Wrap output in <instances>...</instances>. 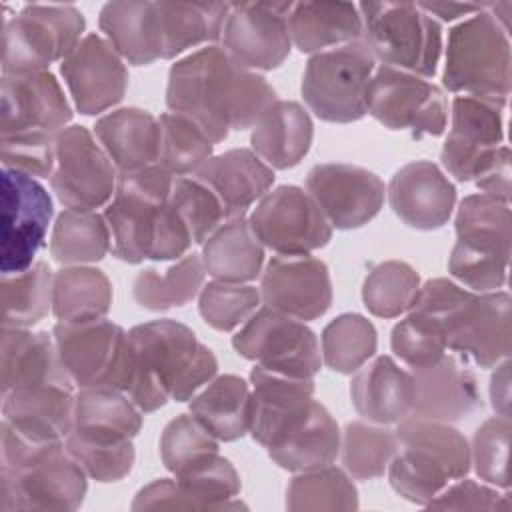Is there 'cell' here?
<instances>
[{
    "instance_id": "cell-35",
    "label": "cell",
    "mask_w": 512,
    "mask_h": 512,
    "mask_svg": "<svg viewBox=\"0 0 512 512\" xmlns=\"http://www.w3.org/2000/svg\"><path fill=\"white\" fill-rule=\"evenodd\" d=\"M206 274L220 282L248 284L262 274L264 246L254 234L248 216L226 218L202 244Z\"/></svg>"
},
{
    "instance_id": "cell-57",
    "label": "cell",
    "mask_w": 512,
    "mask_h": 512,
    "mask_svg": "<svg viewBox=\"0 0 512 512\" xmlns=\"http://www.w3.org/2000/svg\"><path fill=\"white\" fill-rule=\"evenodd\" d=\"M0 160L2 168H12L32 178H50L56 160V136H0Z\"/></svg>"
},
{
    "instance_id": "cell-40",
    "label": "cell",
    "mask_w": 512,
    "mask_h": 512,
    "mask_svg": "<svg viewBox=\"0 0 512 512\" xmlns=\"http://www.w3.org/2000/svg\"><path fill=\"white\" fill-rule=\"evenodd\" d=\"M142 410L120 390L114 388H80L74 404V432L132 440L142 428Z\"/></svg>"
},
{
    "instance_id": "cell-44",
    "label": "cell",
    "mask_w": 512,
    "mask_h": 512,
    "mask_svg": "<svg viewBox=\"0 0 512 512\" xmlns=\"http://www.w3.org/2000/svg\"><path fill=\"white\" fill-rule=\"evenodd\" d=\"M2 326L32 328L52 312L54 272L36 260L28 270L2 274Z\"/></svg>"
},
{
    "instance_id": "cell-59",
    "label": "cell",
    "mask_w": 512,
    "mask_h": 512,
    "mask_svg": "<svg viewBox=\"0 0 512 512\" xmlns=\"http://www.w3.org/2000/svg\"><path fill=\"white\" fill-rule=\"evenodd\" d=\"M482 194L500 198L510 202L512 192V170H510V148L506 144L500 146L492 164L474 180Z\"/></svg>"
},
{
    "instance_id": "cell-15",
    "label": "cell",
    "mask_w": 512,
    "mask_h": 512,
    "mask_svg": "<svg viewBox=\"0 0 512 512\" xmlns=\"http://www.w3.org/2000/svg\"><path fill=\"white\" fill-rule=\"evenodd\" d=\"M248 222L262 246L280 256L312 254L332 240V226L314 198L294 184L268 190Z\"/></svg>"
},
{
    "instance_id": "cell-6",
    "label": "cell",
    "mask_w": 512,
    "mask_h": 512,
    "mask_svg": "<svg viewBox=\"0 0 512 512\" xmlns=\"http://www.w3.org/2000/svg\"><path fill=\"white\" fill-rule=\"evenodd\" d=\"M510 32L480 10L448 32L442 86L506 106L510 96Z\"/></svg>"
},
{
    "instance_id": "cell-36",
    "label": "cell",
    "mask_w": 512,
    "mask_h": 512,
    "mask_svg": "<svg viewBox=\"0 0 512 512\" xmlns=\"http://www.w3.org/2000/svg\"><path fill=\"white\" fill-rule=\"evenodd\" d=\"M252 388L236 374L214 376L190 400V414L220 442H234L250 430Z\"/></svg>"
},
{
    "instance_id": "cell-46",
    "label": "cell",
    "mask_w": 512,
    "mask_h": 512,
    "mask_svg": "<svg viewBox=\"0 0 512 512\" xmlns=\"http://www.w3.org/2000/svg\"><path fill=\"white\" fill-rule=\"evenodd\" d=\"M284 504L292 512L356 510L360 506L352 476L332 464L296 472L286 488Z\"/></svg>"
},
{
    "instance_id": "cell-19",
    "label": "cell",
    "mask_w": 512,
    "mask_h": 512,
    "mask_svg": "<svg viewBox=\"0 0 512 512\" xmlns=\"http://www.w3.org/2000/svg\"><path fill=\"white\" fill-rule=\"evenodd\" d=\"M242 482L234 464L216 454L208 462L174 478H160L140 488L132 510H240L236 496Z\"/></svg>"
},
{
    "instance_id": "cell-47",
    "label": "cell",
    "mask_w": 512,
    "mask_h": 512,
    "mask_svg": "<svg viewBox=\"0 0 512 512\" xmlns=\"http://www.w3.org/2000/svg\"><path fill=\"white\" fill-rule=\"evenodd\" d=\"M160 122V152L158 164L176 176H192L214 156V142L188 116L178 112H164Z\"/></svg>"
},
{
    "instance_id": "cell-39",
    "label": "cell",
    "mask_w": 512,
    "mask_h": 512,
    "mask_svg": "<svg viewBox=\"0 0 512 512\" xmlns=\"http://www.w3.org/2000/svg\"><path fill=\"white\" fill-rule=\"evenodd\" d=\"M456 242L476 252L510 260L512 214L510 202L488 194H468L454 218Z\"/></svg>"
},
{
    "instance_id": "cell-23",
    "label": "cell",
    "mask_w": 512,
    "mask_h": 512,
    "mask_svg": "<svg viewBox=\"0 0 512 512\" xmlns=\"http://www.w3.org/2000/svg\"><path fill=\"white\" fill-rule=\"evenodd\" d=\"M260 298L264 306L296 320H316L332 304L330 270L324 260L310 254H276L262 270Z\"/></svg>"
},
{
    "instance_id": "cell-13",
    "label": "cell",
    "mask_w": 512,
    "mask_h": 512,
    "mask_svg": "<svg viewBox=\"0 0 512 512\" xmlns=\"http://www.w3.org/2000/svg\"><path fill=\"white\" fill-rule=\"evenodd\" d=\"M232 346L256 366L298 378H314L324 364L316 332L268 306H260L240 326Z\"/></svg>"
},
{
    "instance_id": "cell-37",
    "label": "cell",
    "mask_w": 512,
    "mask_h": 512,
    "mask_svg": "<svg viewBox=\"0 0 512 512\" xmlns=\"http://www.w3.org/2000/svg\"><path fill=\"white\" fill-rule=\"evenodd\" d=\"M340 440L338 422L324 404L314 400L304 422L276 446L268 448V456L282 470L296 474L332 464L340 454Z\"/></svg>"
},
{
    "instance_id": "cell-22",
    "label": "cell",
    "mask_w": 512,
    "mask_h": 512,
    "mask_svg": "<svg viewBox=\"0 0 512 512\" xmlns=\"http://www.w3.org/2000/svg\"><path fill=\"white\" fill-rule=\"evenodd\" d=\"M60 74L74 108L84 116L102 114L122 102L130 78L124 58L96 32L86 34L60 62Z\"/></svg>"
},
{
    "instance_id": "cell-30",
    "label": "cell",
    "mask_w": 512,
    "mask_h": 512,
    "mask_svg": "<svg viewBox=\"0 0 512 512\" xmlns=\"http://www.w3.org/2000/svg\"><path fill=\"white\" fill-rule=\"evenodd\" d=\"M76 388L38 386L2 394V420L36 442L66 440L74 428Z\"/></svg>"
},
{
    "instance_id": "cell-20",
    "label": "cell",
    "mask_w": 512,
    "mask_h": 512,
    "mask_svg": "<svg viewBox=\"0 0 512 512\" xmlns=\"http://www.w3.org/2000/svg\"><path fill=\"white\" fill-rule=\"evenodd\" d=\"M306 192L336 230L362 228L380 212L386 198V186L378 174L346 162L312 166Z\"/></svg>"
},
{
    "instance_id": "cell-25",
    "label": "cell",
    "mask_w": 512,
    "mask_h": 512,
    "mask_svg": "<svg viewBox=\"0 0 512 512\" xmlns=\"http://www.w3.org/2000/svg\"><path fill=\"white\" fill-rule=\"evenodd\" d=\"M386 194L392 212L406 226L424 232L446 226L456 204V186L430 160H414L396 170Z\"/></svg>"
},
{
    "instance_id": "cell-48",
    "label": "cell",
    "mask_w": 512,
    "mask_h": 512,
    "mask_svg": "<svg viewBox=\"0 0 512 512\" xmlns=\"http://www.w3.org/2000/svg\"><path fill=\"white\" fill-rule=\"evenodd\" d=\"M344 470L356 480L384 476L396 452V434L384 424L354 420L346 424L340 440Z\"/></svg>"
},
{
    "instance_id": "cell-29",
    "label": "cell",
    "mask_w": 512,
    "mask_h": 512,
    "mask_svg": "<svg viewBox=\"0 0 512 512\" xmlns=\"http://www.w3.org/2000/svg\"><path fill=\"white\" fill-rule=\"evenodd\" d=\"M354 410L374 424H398L412 414L414 376L392 356H376L366 362L350 382Z\"/></svg>"
},
{
    "instance_id": "cell-51",
    "label": "cell",
    "mask_w": 512,
    "mask_h": 512,
    "mask_svg": "<svg viewBox=\"0 0 512 512\" xmlns=\"http://www.w3.org/2000/svg\"><path fill=\"white\" fill-rule=\"evenodd\" d=\"M66 450L82 466L88 478L108 484L126 478L136 462L132 440L96 438L80 432H70L64 440Z\"/></svg>"
},
{
    "instance_id": "cell-32",
    "label": "cell",
    "mask_w": 512,
    "mask_h": 512,
    "mask_svg": "<svg viewBox=\"0 0 512 512\" xmlns=\"http://www.w3.org/2000/svg\"><path fill=\"white\" fill-rule=\"evenodd\" d=\"M94 136L120 172L158 164L160 122L148 110L126 106L100 116Z\"/></svg>"
},
{
    "instance_id": "cell-14",
    "label": "cell",
    "mask_w": 512,
    "mask_h": 512,
    "mask_svg": "<svg viewBox=\"0 0 512 512\" xmlns=\"http://www.w3.org/2000/svg\"><path fill=\"white\" fill-rule=\"evenodd\" d=\"M48 180L64 208L96 210L112 200L118 170L94 132L72 124L56 134V160Z\"/></svg>"
},
{
    "instance_id": "cell-12",
    "label": "cell",
    "mask_w": 512,
    "mask_h": 512,
    "mask_svg": "<svg viewBox=\"0 0 512 512\" xmlns=\"http://www.w3.org/2000/svg\"><path fill=\"white\" fill-rule=\"evenodd\" d=\"M366 114L390 130H408L414 138L442 136L448 100L428 78L380 64L366 88Z\"/></svg>"
},
{
    "instance_id": "cell-21",
    "label": "cell",
    "mask_w": 512,
    "mask_h": 512,
    "mask_svg": "<svg viewBox=\"0 0 512 512\" xmlns=\"http://www.w3.org/2000/svg\"><path fill=\"white\" fill-rule=\"evenodd\" d=\"M72 120V106L50 70L2 74L0 136H56Z\"/></svg>"
},
{
    "instance_id": "cell-1",
    "label": "cell",
    "mask_w": 512,
    "mask_h": 512,
    "mask_svg": "<svg viewBox=\"0 0 512 512\" xmlns=\"http://www.w3.org/2000/svg\"><path fill=\"white\" fill-rule=\"evenodd\" d=\"M274 100L266 78L240 66L218 44L176 60L168 70V110L192 118L214 144L252 128Z\"/></svg>"
},
{
    "instance_id": "cell-38",
    "label": "cell",
    "mask_w": 512,
    "mask_h": 512,
    "mask_svg": "<svg viewBox=\"0 0 512 512\" xmlns=\"http://www.w3.org/2000/svg\"><path fill=\"white\" fill-rule=\"evenodd\" d=\"M228 10L226 2H158L162 60H172L200 44H216Z\"/></svg>"
},
{
    "instance_id": "cell-3",
    "label": "cell",
    "mask_w": 512,
    "mask_h": 512,
    "mask_svg": "<svg viewBox=\"0 0 512 512\" xmlns=\"http://www.w3.org/2000/svg\"><path fill=\"white\" fill-rule=\"evenodd\" d=\"M88 474L64 440L36 442L0 424V510L72 512L86 498Z\"/></svg>"
},
{
    "instance_id": "cell-41",
    "label": "cell",
    "mask_w": 512,
    "mask_h": 512,
    "mask_svg": "<svg viewBox=\"0 0 512 512\" xmlns=\"http://www.w3.org/2000/svg\"><path fill=\"white\" fill-rule=\"evenodd\" d=\"M112 306V282L94 266H64L54 272L52 314L58 322L106 318Z\"/></svg>"
},
{
    "instance_id": "cell-56",
    "label": "cell",
    "mask_w": 512,
    "mask_h": 512,
    "mask_svg": "<svg viewBox=\"0 0 512 512\" xmlns=\"http://www.w3.org/2000/svg\"><path fill=\"white\" fill-rule=\"evenodd\" d=\"M508 264L510 260L488 256L456 242L448 258V272L472 292H494L506 286Z\"/></svg>"
},
{
    "instance_id": "cell-53",
    "label": "cell",
    "mask_w": 512,
    "mask_h": 512,
    "mask_svg": "<svg viewBox=\"0 0 512 512\" xmlns=\"http://www.w3.org/2000/svg\"><path fill=\"white\" fill-rule=\"evenodd\" d=\"M390 346L394 356L410 370L434 364L448 352L442 324L418 310H408L406 318L394 324Z\"/></svg>"
},
{
    "instance_id": "cell-8",
    "label": "cell",
    "mask_w": 512,
    "mask_h": 512,
    "mask_svg": "<svg viewBox=\"0 0 512 512\" xmlns=\"http://www.w3.org/2000/svg\"><path fill=\"white\" fill-rule=\"evenodd\" d=\"M374 70L376 60L362 40L312 54L300 84L304 104L324 122H356L366 116V88Z\"/></svg>"
},
{
    "instance_id": "cell-17",
    "label": "cell",
    "mask_w": 512,
    "mask_h": 512,
    "mask_svg": "<svg viewBox=\"0 0 512 512\" xmlns=\"http://www.w3.org/2000/svg\"><path fill=\"white\" fill-rule=\"evenodd\" d=\"M504 106L476 96H454L450 130L440 150L444 170L458 182H474L504 144Z\"/></svg>"
},
{
    "instance_id": "cell-27",
    "label": "cell",
    "mask_w": 512,
    "mask_h": 512,
    "mask_svg": "<svg viewBox=\"0 0 512 512\" xmlns=\"http://www.w3.org/2000/svg\"><path fill=\"white\" fill-rule=\"evenodd\" d=\"M2 394L38 386H74L54 342L46 330L2 326L0 338Z\"/></svg>"
},
{
    "instance_id": "cell-5",
    "label": "cell",
    "mask_w": 512,
    "mask_h": 512,
    "mask_svg": "<svg viewBox=\"0 0 512 512\" xmlns=\"http://www.w3.org/2000/svg\"><path fill=\"white\" fill-rule=\"evenodd\" d=\"M396 452L388 464L390 486L408 502L426 506L470 468V444L450 422L406 416L396 424Z\"/></svg>"
},
{
    "instance_id": "cell-2",
    "label": "cell",
    "mask_w": 512,
    "mask_h": 512,
    "mask_svg": "<svg viewBox=\"0 0 512 512\" xmlns=\"http://www.w3.org/2000/svg\"><path fill=\"white\" fill-rule=\"evenodd\" d=\"M134 370L126 396L144 412H156L168 400L188 402L218 372L216 354L186 324L160 318L128 330Z\"/></svg>"
},
{
    "instance_id": "cell-24",
    "label": "cell",
    "mask_w": 512,
    "mask_h": 512,
    "mask_svg": "<svg viewBox=\"0 0 512 512\" xmlns=\"http://www.w3.org/2000/svg\"><path fill=\"white\" fill-rule=\"evenodd\" d=\"M250 434L266 450L284 440L308 416L314 378H298L254 366L250 372Z\"/></svg>"
},
{
    "instance_id": "cell-4",
    "label": "cell",
    "mask_w": 512,
    "mask_h": 512,
    "mask_svg": "<svg viewBox=\"0 0 512 512\" xmlns=\"http://www.w3.org/2000/svg\"><path fill=\"white\" fill-rule=\"evenodd\" d=\"M410 310L436 318L446 334L448 352L494 368L512 352V298L506 290L472 292L448 278H430Z\"/></svg>"
},
{
    "instance_id": "cell-7",
    "label": "cell",
    "mask_w": 512,
    "mask_h": 512,
    "mask_svg": "<svg viewBox=\"0 0 512 512\" xmlns=\"http://www.w3.org/2000/svg\"><path fill=\"white\" fill-rule=\"evenodd\" d=\"M362 42L374 60L422 78L436 74L442 26L412 2H360Z\"/></svg>"
},
{
    "instance_id": "cell-58",
    "label": "cell",
    "mask_w": 512,
    "mask_h": 512,
    "mask_svg": "<svg viewBox=\"0 0 512 512\" xmlns=\"http://www.w3.org/2000/svg\"><path fill=\"white\" fill-rule=\"evenodd\" d=\"M426 508L432 510H488V512H510V492H498L496 486L476 482L472 478H458L440 490Z\"/></svg>"
},
{
    "instance_id": "cell-33",
    "label": "cell",
    "mask_w": 512,
    "mask_h": 512,
    "mask_svg": "<svg viewBox=\"0 0 512 512\" xmlns=\"http://www.w3.org/2000/svg\"><path fill=\"white\" fill-rule=\"evenodd\" d=\"M98 26L124 62L148 66L162 60L158 2H108L100 10Z\"/></svg>"
},
{
    "instance_id": "cell-26",
    "label": "cell",
    "mask_w": 512,
    "mask_h": 512,
    "mask_svg": "<svg viewBox=\"0 0 512 512\" xmlns=\"http://www.w3.org/2000/svg\"><path fill=\"white\" fill-rule=\"evenodd\" d=\"M410 372L414 376L412 416L456 422L482 406L476 374L458 354L446 352L434 364Z\"/></svg>"
},
{
    "instance_id": "cell-52",
    "label": "cell",
    "mask_w": 512,
    "mask_h": 512,
    "mask_svg": "<svg viewBox=\"0 0 512 512\" xmlns=\"http://www.w3.org/2000/svg\"><path fill=\"white\" fill-rule=\"evenodd\" d=\"M260 302L256 286L212 280L198 294V312L210 328L230 332L242 326L260 308Z\"/></svg>"
},
{
    "instance_id": "cell-9",
    "label": "cell",
    "mask_w": 512,
    "mask_h": 512,
    "mask_svg": "<svg viewBox=\"0 0 512 512\" xmlns=\"http://www.w3.org/2000/svg\"><path fill=\"white\" fill-rule=\"evenodd\" d=\"M84 30V14L72 4H26L4 18L2 74L48 70L80 44Z\"/></svg>"
},
{
    "instance_id": "cell-55",
    "label": "cell",
    "mask_w": 512,
    "mask_h": 512,
    "mask_svg": "<svg viewBox=\"0 0 512 512\" xmlns=\"http://www.w3.org/2000/svg\"><path fill=\"white\" fill-rule=\"evenodd\" d=\"M512 422L510 416H492L484 420L472 438L470 462L478 478L496 488L508 490V448Z\"/></svg>"
},
{
    "instance_id": "cell-42",
    "label": "cell",
    "mask_w": 512,
    "mask_h": 512,
    "mask_svg": "<svg viewBox=\"0 0 512 512\" xmlns=\"http://www.w3.org/2000/svg\"><path fill=\"white\" fill-rule=\"evenodd\" d=\"M112 238L104 214L96 210H62L50 234V256L62 266H86L100 262L110 250Z\"/></svg>"
},
{
    "instance_id": "cell-11",
    "label": "cell",
    "mask_w": 512,
    "mask_h": 512,
    "mask_svg": "<svg viewBox=\"0 0 512 512\" xmlns=\"http://www.w3.org/2000/svg\"><path fill=\"white\" fill-rule=\"evenodd\" d=\"M172 182L174 176L160 164L118 174L116 192L104 208L112 256L128 264L148 258L156 218L170 198Z\"/></svg>"
},
{
    "instance_id": "cell-61",
    "label": "cell",
    "mask_w": 512,
    "mask_h": 512,
    "mask_svg": "<svg viewBox=\"0 0 512 512\" xmlns=\"http://www.w3.org/2000/svg\"><path fill=\"white\" fill-rule=\"evenodd\" d=\"M418 6L430 14L432 18L438 16L444 22H452L456 18L462 16H470L476 14L480 10H484L488 4H456V2H418Z\"/></svg>"
},
{
    "instance_id": "cell-28",
    "label": "cell",
    "mask_w": 512,
    "mask_h": 512,
    "mask_svg": "<svg viewBox=\"0 0 512 512\" xmlns=\"http://www.w3.org/2000/svg\"><path fill=\"white\" fill-rule=\"evenodd\" d=\"M192 176L210 188L226 218L246 214L272 188L276 178L274 170L252 148H232L214 154Z\"/></svg>"
},
{
    "instance_id": "cell-60",
    "label": "cell",
    "mask_w": 512,
    "mask_h": 512,
    "mask_svg": "<svg viewBox=\"0 0 512 512\" xmlns=\"http://www.w3.org/2000/svg\"><path fill=\"white\" fill-rule=\"evenodd\" d=\"M494 368L490 376V404L496 414L510 416V358Z\"/></svg>"
},
{
    "instance_id": "cell-54",
    "label": "cell",
    "mask_w": 512,
    "mask_h": 512,
    "mask_svg": "<svg viewBox=\"0 0 512 512\" xmlns=\"http://www.w3.org/2000/svg\"><path fill=\"white\" fill-rule=\"evenodd\" d=\"M168 204L190 230L194 244H204L226 220L218 198L196 176H176Z\"/></svg>"
},
{
    "instance_id": "cell-10",
    "label": "cell",
    "mask_w": 512,
    "mask_h": 512,
    "mask_svg": "<svg viewBox=\"0 0 512 512\" xmlns=\"http://www.w3.org/2000/svg\"><path fill=\"white\" fill-rule=\"evenodd\" d=\"M58 354L74 382L80 388H114L128 392L134 350L128 332L108 320L56 322L52 330Z\"/></svg>"
},
{
    "instance_id": "cell-31",
    "label": "cell",
    "mask_w": 512,
    "mask_h": 512,
    "mask_svg": "<svg viewBox=\"0 0 512 512\" xmlns=\"http://www.w3.org/2000/svg\"><path fill=\"white\" fill-rule=\"evenodd\" d=\"M314 140L308 110L294 100H274L252 126V152L272 170H288L304 160Z\"/></svg>"
},
{
    "instance_id": "cell-34",
    "label": "cell",
    "mask_w": 512,
    "mask_h": 512,
    "mask_svg": "<svg viewBox=\"0 0 512 512\" xmlns=\"http://www.w3.org/2000/svg\"><path fill=\"white\" fill-rule=\"evenodd\" d=\"M292 44L318 54L362 38V16L352 2H296L288 16Z\"/></svg>"
},
{
    "instance_id": "cell-16",
    "label": "cell",
    "mask_w": 512,
    "mask_h": 512,
    "mask_svg": "<svg viewBox=\"0 0 512 512\" xmlns=\"http://www.w3.org/2000/svg\"><path fill=\"white\" fill-rule=\"evenodd\" d=\"M0 272L16 274L34 264L44 246L54 206L48 190L32 176L2 168Z\"/></svg>"
},
{
    "instance_id": "cell-18",
    "label": "cell",
    "mask_w": 512,
    "mask_h": 512,
    "mask_svg": "<svg viewBox=\"0 0 512 512\" xmlns=\"http://www.w3.org/2000/svg\"><path fill=\"white\" fill-rule=\"evenodd\" d=\"M294 2H234L230 4L222 48L248 70H274L290 56L288 16Z\"/></svg>"
},
{
    "instance_id": "cell-49",
    "label": "cell",
    "mask_w": 512,
    "mask_h": 512,
    "mask_svg": "<svg viewBox=\"0 0 512 512\" xmlns=\"http://www.w3.org/2000/svg\"><path fill=\"white\" fill-rule=\"evenodd\" d=\"M420 290V274L408 262L386 260L376 264L362 284V302L378 318L406 314Z\"/></svg>"
},
{
    "instance_id": "cell-43",
    "label": "cell",
    "mask_w": 512,
    "mask_h": 512,
    "mask_svg": "<svg viewBox=\"0 0 512 512\" xmlns=\"http://www.w3.org/2000/svg\"><path fill=\"white\" fill-rule=\"evenodd\" d=\"M206 278V268L200 254H186L178 258L162 274L156 268H144L132 282V296L138 306L154 312L172 310L192 302Z\"/></svg>"
},
{
    "instance_id": "cell-45",
    "label": "cell",
    "mask_w": 512,
    "mask_h": 512,
    "mask_svg": "<svg viewBox=\"0 0 512 512\" xmlns=\"http://www.w3.org/2000/svg\"><path fill=\"white\" fill-rule=\"evenodd\" d=\"M378 348L374 324L356 312H344L330 320L320 336L322 362L338 374L358 372Z\"/></svg>"
},
{
    "instance_id": "cell-50",
    "label": "cell",
    "mask_w": 512,
    "mask_h": 512,
    "mask_svg": "<svg viewBox=\"0 0 512 512\" xmlns=\"http://www.w3.org/2000/svg\"><path fill=\"white\" fill-rule=\"evenodd\" d=\"M218 454V438L192 414L172 418L160 436V458L172 476H180Z\"/></svg>"
}]
</instances>
